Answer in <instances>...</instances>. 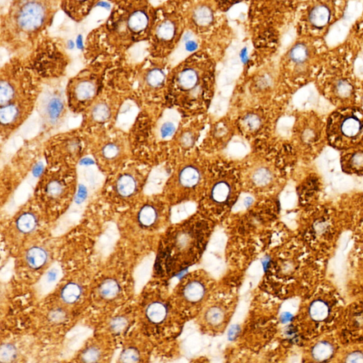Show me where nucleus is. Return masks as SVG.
<instances>
[{"label":"nucleus","mask_w":363,"mask_h":363,"mask_svg":"<svg viewBox=\"0 0 363 363\" xmlns=\"http://www.w3.org/2000/svg\"><path fill=\"white\" fill-rule=\"evenodd\" d=\"M140 359L139 351L133 348H129L123 351L120 356V361L122 362L133 363L139 362Z\"/></svg>","instance_id":"nucleus-43"},{"label":"nucleus","mask_w":363,"mask_h":363,"mask_svg":"<svg viewBox=\"0 0 363 363\" xmlns=\"http://www.w3.org/2000/svg\"><path fill=\"white\" fill-rule=\"evenodd\" d=\"M97 0H61V7L65 12L75 21L86 17Z\"/></svg>","instance_id":"nucleus-14"},{"label":"nucleus","mask_w":363,"mask_h":363,"mask_svg":"<svg viewBox=\"0 0 363 363\" xmlns=\"http://www.w3.org/2000/svg\"><path fill=\"white\" fill-rule=\"evenodd\" d=\"M137 188L135 179L129 175L121 177L117 182V190L123 197L131 196Z\"/></svg>","instance_id":"nucleus-32"},{"label":"nucleus","mask_w":363,"mask_h":363,"mask_svg":"<svg viewBox=\"0 0 363 363\" xmlns=\"http://www.w3.org/2000/svg\"><path fill=\"white\" fill-rule=\"evenodd\" d=\"M66 313L61 310L52 311L49 314V319L53 323H61L66 319Z\"/></svg>","instance_id":"nucleus-50"},{"label":"nucleus","mask_w":363,"mask_h":363,"mask_svg":"<svg viewBox=\"0 0 363 363\" xmlns=\"http://www.w3.org/2000/svg\"><path fill=\"white\" fill-rule=\"evenodd\" d=\"M193 20L197 27L206 29L213 23V10L206 5H199L194 9Z\"/></svg>","instance_id":"nucleus-20"},{"label":"nucleus","mask_w":363,"mask_h":363,"mask_svg":"<svg viewBox=\"0 0 363 363\" xmlns=\"http://www.w3.org/2000/svg\"><path fill=\"white\" fill-rule=\"evenodd\" d=\"M16 355L17 351L12 344L5 343L0 348V362H11L16 358Z\"/></svg>","instance_id":"nucleus-38"},{"label":"nucleus","mask_w":363,"mask_h":363,"mask_svg":"<svg viewBox=\"0 0 363 363\" xmlns=\"http://www.w3.org/2000/svg\"><path fill=\"white\" fill-rule=\"evenodd\" d=\"M92 334L93 329L87 326L77 325L70 329L65 338L63 357L68 359L73 356Z\"/></svg>","instance_id":"nucleus-10"},{"label":"nucleus","mask_w":363,"mask_h":363,"mask_svg":"<svg viewBox=\"0 0 363 363\" xmlns=\"http://www.w3.org/2000/svg\"><path fill=\"white\" fill-rule=\"evenodd\" d=\"M200 180V173L193 166L184 167L179 174V181L183 187H193Z\"/></svg>","instance_id":"nucleus-23"},{"label":"nucleus","mask_w":363,"mask_h":363,"mask_svg":"<svg viewBox=\"0 0 363 363\" xmlns=\"http://www.w3.org/2000/svg\"><path fill=\"white\" fill-rule=\"evenodd\" d=\"M103 154L106 158L111 159V158H115L118 155L119 148L116 145H107L103 149Z\"/></svg>","instance_id":"nucleus-51"},{"label":"nucleus","mask_w":363,"mask_h":363,"mask_svg":"<svg viewBox=\"0 0 363 363\" xmlns=\"http://www.w3.org/2000/svg\"><path fill=\"white\" fill-rule=\"evenodd\" d=\"M251 178L254 185L258 187H263L269 185L273 181V175L268 167H256L253 171Z\"/></svg>","instance_id":"nucleus-27"},{"label":"nucleus","mask_w":363,"mask_h":363,"mask_svg":"<svg viewBox=\"0 0 363 363\" xmlns=\"http://www.w3.org/2000/svg\"><path fill=\"white\" fill-rule=\"evenodd\" d=\"M63 277L62 265L59 262H53L35 284L34 289L37 297L42 299L51 293Z\"/></svg>","instance_id":"nucleus-11"},{"label":"nucleus","mask_w":363,"mask_h":363,"mask_svg":"<svg viewBox=\"0 0 363 363\" xmlns=\"http://www.w3.org/2000/svg\"><path fill=\"white\" fill-rule=\"evenodd\" d=\"M63 109V103L61 99L56 96H52L46 103L45 111L47 118L51 122H55L61 116Z\"/></svg>","instance_id":"nucleus-26"},{"label":"nucleus","mask_w":363,"mask_h":363,"mask_svg":"<svg viewBox=\"0 0 363 363\" xmlns=\"http://www.w3.org/2000/svg\"><path fill=\"white\" fill-rule=\"evenodd\" d=\"M362 345H350L349 349L346 351H340L337 357H341L342 362H363Z\"/></svg>","instance_id":"nucleus-30"},{"label":"nucleus","mask_w":363,"mask_h":363,"mask_svg":"<svg viewBox=\"0 0 363 363\" xmlns=\"http://www.w3.org/2000/svg\"><path fill=\"white\" fill-rule=\"evenodd\" d=\"M168 178L167 170L165 168L156 169L150 176L148 185V192L149 193H155L161 191L167 179Z\"/></svg>","instance_id":"nucleus-24"},{"label":"nucleus","mask_w":363,"mask_h":363,"mask_svg":"<svg viewBox=\"0 0 363 363\" xmlns=\"http://www.w3.org/2000/svg\"><path fill=\"white\" fill-rule=\"evenodd\" d=\"M337 329L342 345H363V299L344 309Z\"/></svg>","instance_id":"nucleus-7"},{"label":"nucleus","mask_w":363,"mask_h":363,"mask_svg":"<svg viewBox=\"0 0 363 363\" xmlns=\"http://www.w3.org/2000/svg\"><path fill=\"white\" fill-rule=\"evenodd\" d=\"M344 309L336 290L326 284L316 286L299 315L303 336L312 340L334 332L339 324Z\"/></svg>","instance_id":"nucleus-3"},{"label":"nucleus","mask_w":363,"mask_h":363,"mask_svg":"<svg viewBox=\"0 0 363 363\" xmlns=\"http://www.w3.org/2000/svg\"><path fill=\"white\" fill-rule=\"evenodd\" d=\"M120 238V232L114 222H108L104 226L103 232L99 236L96 243L97 253L102 260L107 259L116 247Z\"/></svg>","instance_id":"nucleus-12"},{"label":"nucleus","mask_w":363,"mask_h":363,"mask_svg":"<svg viewBox=\"0 0 363 363\" xmlns=\"http://www.w3.org/2000/svg\"><path fill=\"white\" fill-rule=\"evenodd\" d=\"M156 16L147 0H122L106 26L108 42L126 48L148 38Z\"/></svg>","instance_id":"nucleus-1"},{"label":"nucleus","mask_w":363,"mask_h":363,"mask_svg":"<svg viewBox=\"0 0 363 363\" xmlns=\"http://www.w3.org/2000/svg\"><path fill=\"white\" fill-rule=\"evenodd\" d=\"M152 256H146L137 265L134 269L133 278L134 292L136 295H139L142 291L143 288L148 282L151 275L152 269Z\"/></svg>","instance_id":"nucleus-15"},{"label":"nucleus","mask_w":363,"mask_h":363,"mask_svg":"<svg viewBox=\"0 0 363 363\" xmlns=\"http://www.w3.org/2000/svg\"><path fill=\"white\" fill-rule=\"evenodd\" d=\"M158 212L154 206L146 205L141 208L139 214V221L142 226L150 227L156 222Z\"/></svg>","instance_id":"nucleus-35"},{"label":"nucleus","mask_w":363,"mask_h":363,"mask_svg":"<svg viewBox=\"0 0 363 363\" xmlns=\"http://www.w3.org/2000/svg\"><path fill=\"white\" fill-rule=\"evenodd\" d=\"M14 273V260L9 258L0 271V280L3 282H7L12 279Z\"/></svg>","instance_id":"nucleus-41"},{"label":"nucleus","mask_w":363,"mask_h":363,"mask_svg":"<svg viewBox=\"0 0 363 363\" xmlns=\"http://www.w3.org/2000/svg\"><path fill=\"white\" fill-rule=\"evenodd\" d=\"M194 137L193 134L190 133H185L183 134L181 138L182 144L184 146L189 147L193 145Z\"/></svg>","instance_id":"nucleus-52"},{"label":"nucleus","mask_w":363,"mask_h":363,"mask_svg":"<svg viewBox=\"0 0 363 363\" xmlns=\"http://www.w3.org/2000/svg\"><path fill=\"white\" fill-rule=\"evenodd\" d=\"M74 91L78 100L81 101L88 100L92 98L95 93V85L89 80H83L78 83Z\"/></svg>","instance_id":"nucleus-31"},{"label":"nucleus","mask_w":363,"mask_h":363,"mask_svg":"<svg viewBox=\"0 0 363 363\" xmlns=\"http://www.w3.org/2000/svg\"><path fill=\"white\" fill-rule=\"evenodd\" d=\"M181 117L175 109H167L164 111L157 126V135L161 140H170L174 137L180 125Z\"/></svg>","instance_id":"nucleus-13"},{"label":"nucleus","mask_w":363,"mask_h":363,"mask_svg":"<svg viewBox=\"0 0 363 363\" xmlns=\"http://www.w3.org/2000/svg\"><path fill=\"white\" fill-rule=\"evenodd\" d=\"M61 0H13L3 27L7 42L32 40L51 22Z\"/></svg>","instance_id":"nucleus-2"},{"label":"nucleus","mask_w":363,"mask_h":363,"mask_svg":"<svg viewBox=\"0 0 363 363\" xmlns=\"http://www.w3.org/2000/svg\"><path fill=\"white\" fill-rule=\"evenodd\" d=\"M17 114V109L14 106H5L1 109V113H0L1 122L5 124H10L14 122Z\"/></svg>","instance_id":"nucleus-40"},{"label":"nucleus","mask_w":363,"mask_h":363,"mask_svg":"<svg viewBox=\"0 0 363 363\" xmlns=\"http://www.w3.org/2000/svg\"><path fill=\"white\" fill-rule=\"evenodd\" d=\"M165 79V74L159 68H154L148 71L146 76L147 83L152 87L161 86Z\"/></svg>","instance_id":"nucleus-37"},{"label":"nucleus","mask_w":363,"mask_h":363,"mask_svg":"<svg viewBox=\"0 0 363 363\" xmlns=\"http://www.w3.org/2000/svg\"><path fill=\"white\" fill-rule=\"evenodd\" d=\"M120 292L119 283L113 279H107L100 284L99 293L105 299H112L117 297Z\"/></svg>","instance_id":"nucleus-33"},{"label":"nucleus","mask_w":363,"mask_h":363,"mask_svg":"<svg viewBox=\"0 0 363 363\" xmlns=\"http://www.w3.org/2000/svg\"><path fill=\"white\" fill-rule=\"evenodd\" d=\"M147 319L155 324L162 323L168 315V308L165 303L156 301L150 303L146 311Z\"/></svg>","instance_id":"nucleus-18"},{"label":"nucleus","mask_w":363,"mask_h":363,"mask_svg":"<svg viewBox=\"0 0 363 363\" xmlns=\"http://www.w3.org/2000/svg\"><path fill=\"white\" fill-rule=\"evenodd\" d=\"M81 286L77 283H69L63 288L61 291V298L63 301L67 304H72L75 303L80 299L82 295Z\"/></svg>","instance_id":"nucleus-29"},{"label":"nucleus","mask_w":363,"mask_h":363,"mask_svg":"<svg viewBox=\"0 0 363 363\" xmlns=\"http://www.w3.org/2000/svg\"><path fill=\"white\" fill-rule=\"evenodd\" d=\"M309 52L306 46L303 44H297L292 48L290 53V59L296 64H302L308 59Z\"/></svg>","instance_id":"nucleus-36"},{"label":"nucleus","mask_w":363,"mask_h":363,"mask_svg":"<svg viewBox=\"0 0 363 363\" xmlns=\"http://www.w3.org/2000/svg\"><path fill=\"white\" fill-rule=\"evenodd\" d=\"M128 324V320L123 316H117L113 318L110 322V328L111 331L115 334L122 333L125 330Z\"/></svg>","instance_id":"nucleus-45"},{"label":"nucleus","mask_w":363,"mask_h":363,"mask_svg":"<svg viewBox=\"0 0 363 363\" xmlns=\"http://www.w3.org/2000/svg\"><path fill=\"white\" fill-rule=\"evenodd\" d=\"M250 145L243 138H233L225 148V154L231 159L239 160L245 157L250 152Z\"/></svg>","instance_id":"nucleus-16"},{"label":"nucleus","mask_w":363,"mask_h":363,"mask_svg":"<svg viewBox=\"0 0 363 363\" xmlns=\"http://www.w3.org/2000/svg\"><path fill=\"white\" fill-rule=\"evenodd\" d=\"M330 17V9L326 5H316L309 12V22L315 29L324 27L329 23Z\"/></svg>","instance_id":"nucleus-17"},{"label":"nucleus","mask_w":363,"mask_h":363,"mask_svg":"<svg viewBox=\"0 0 363 363\" xmlns=\"http://www.w3.org/2000/svg\"><path fill=\"white\" fill-rule=\"evenodd\" d=\"M200 79V74L197 69L187 67L179 72L178 83L179 86L185 90L193 89L197 86Z\"/></svg>","instance_id":"nucleus-19"},{"label":"nucleus","mask_w":363,"mask_h":363,"mask_svg":"<svg viewBox=\"0 0 363 363\" xmlns=\"http://www.w3.org/2000/svg\"><path fill=\"white\" fill-rule=\"evenodd\" d=\"M207 323L213 327H219L224 323L226 319V311L222 307L215 306L210 307L205 314Z\"/></svg>","instance_id":"nucleus-28"},{"label":"nucleus","mask_w":363,"mask_h":363,"mask_svg":"<svg viewBox=\"0 0 363 363\" xmlns=\"http://www.w3.org/2000/svg\"><path fill=\"white\" fill-rule=\"evenodd\" d=\"M100 357V351L97 348H89L84 352L82 355V360L85 362H98Z\"/></svg>","instance_id":"nucleus-46"},{"label":"nucleus","mask_w":363,"mask_h":363,"mask_svg":"<svg viewBox=\"0 0 363 363\" xmlns=\"http://www.w3.org/2000/svg\"><path fill=\"white\" fill-rule=\"evenodd\" d=\"M236 2L238 1V0H231V3H233V2Z\"/></svg>","instance_id":"nucleus-53"},{"label":"nucleus","mask_w":363,"mask_h":363,"mask_svg":"<svg viewBox=\"0 0 363 363\" xmlns=\"http://www.w3.org/2000/svg\"><path fill=\"white\" fill-rule=\"evenodd\" d=\"M211 282L204 273H195L184 277L177 291V299L187 312L200 308L207 297Z\"/></svg>","instance_id":"nucleus-6"},{"label":"nucleus","mask_w":363,"mask_h":363,"mask_svg":"<svg viewBox=\"0 0 363 363\" xmlns=\"http://www.w3.org/2000/svg\"><path fill=\"white\" fill-rule=\"evenodd\" d=\"M307 356L311 362H327L337 357L340 349L336 334L330 333L312 339Z\"/></svg>","instance_id":"nucleus-9"},{"label":"nucleus","mask_w":363,"mask_h":363,"mask_svg":"<svg viewBox=\"0 0 363 363\" xmlns=\"http://www.w3.org/2000/svg\"><path fill=\"white\" fill-rule=\"evenodd\" d=\"M37 225L36 218L31 213H25L20 216L16 221V227L24 234H29L36 228Z\"/></svg>","instance_id":"nucleus-34"},{"label":"nucleus","mask_w":363,"mask_h":363,"mask_svg":"<svg viewBox=\"0 0 363 363\" xmlns=\"http://www.w3.org/2000/svg\"><path fill=\"white\" fill-rule=\"evenodd\" d=\"M117 1L119 2V0H117Z\"/></svg>","instance_id":"nucleus-54"},{"label":"nucleus","mask_w":363,"mask_h":363,"mask_svg":"<svg viewBox=\"0 0 363 363\" xmlns=\"http://www.w3.org/2000/svg\"><path fill=\"white\" fill-rule=\"evenodd\" d=\"M48 260V253L40 247H33L27 251L26 260L28 265L33 269H39L44 265Z\"/></svg>","instance_id":"nucleus-22"},{"label":"nucleus","mask_w":363,"mask_h":363,"mask_svg":"<svg viewBox=\"0 0 363 363\" xmlns=\"http://www.w3.org/2000/svg\"><path fill=\"white\" fill-rule=\"evenodd\" d=\"M208 234L209 230L204 227H182L175 231L165 252L168 273L176 274L196 261Z\"/></svg>","instance_id":"nucleus-4"},{"label":"nucleus","mask_w":363,"mask_h":363,"mask_svg":"<svg viewBox=\"0 0 363 363\" xmlns=\"http://www.w3.org/2000/svg\"><path fill=\"white\" fill-rule=\"evenodd\" d=\"M329 143L336 148H355L363 141V111L355 108L340 109L329 119Z\"/></svg>","instance_id":"nucleus-5"},{"label":"nucleus","mask_w":363,"mask_h":363,"mask_svg":"<svg viewBox=\"0 0 363 363\" xmlns=\"http://www.w3.org/2000/svg\"><path fill=\"white\" fill-rule=\"evenodd\" d=\"M336 90L340 96L347 97L351 93L352 87L347 82L340 81L337 85Z\"/></svg>","instance_id":"nucleus-49"},{"label":"nucleus","mask_w":363,"mask_h":363,"mask_svg":"<svg viewBox=\"0 0 363 363\" xmlns=\"http://www.w3.org/2000/svg\"><path fill=\"white\" fill-rule=\"evenodd\" d=\"M342 162L343 168L348 172L363 173V150H353L344 156Z\"/></svg>","instance_id":"nucleus-21"},{"label":"nucleus","mask_w":363,"mask_h":363,"mask_svg":"<svg viewBox=\"0 0 363 363\" xmlns=\"http://www.w3.org/2000/svg\"><path fill=\"white\" fill-rule=\"evenodd\" d=\"M14 95V89L7 82H2L1 87H0V100L1 103L3 104L9 101Z\"/></svg>","instance_id":"nucleus-44"},{"label":"nucleus","mask_w":363,"mask_h":363,"mask_svg":"<svg viewBox=\"0 0 363 363\" xmlns=\"http://www.w3.org/2000/svg\"><path fill=\"white\" fill-rule=\"evenodd\" d=\"M231 195V187L228 182L219 181L212 187L211 192L212 200L217 204L226 202Z\"/></svg>","instance_id":"nucleus-25"},{"label":"nucleus","mask_w":363,"mask_h":363,"mask_svg":"<svg viewBox=\"0 0 363 363\" xmlns=\"http://www.w3.org/2000/svg\"><path fill=\"white\" fill-rule=\"evenodd\" d=\"M63 192V185L62 182L59 180H53L46 185V193L48 196L56 198L61 196Z\"/></svg>","instance_id":"nucleus-42"},{"label":"nucleus","mask_w":363,"mask_h":363,"mask_svg":"<svg viewBox=\"0 0 363 363\" xmlns=\"http://www.w3.org/2000/svg\"><path fill=\"white\" fill-rule=\"evenodd\" d=\"M243 128L249 131H255L258 130L261 125V120L258 115L255 113H250L247 114L246 117L242 121Z\"/></svg>","instance_id":"nucleus-39"},{"label":"nucleus","mask_w":363,"mask_h":363,"mask_svg":"<svg viewBox=\"0 0 363 363\" xmlns=\"http://www.w3.org/2000/svg\"><path fill=\"white\" fill-rule=\"evenodd\" d=\"M179 20L171 15H167L155 22L152 26L150 38L154 51H170L174 48L180 34Z\"/></svg>","instance_id":"nucleus-8"},{"label":"nucleus","mask_w":363,"mask_h":363,"mask_svg":"<svg viewBox=\"0 0 363 363\" xmlns=\"http://www.w3.org/2000/svg\"><path fill=\"white\" fill-rule=\"evenodd\" d=\"M253 197L252 195L249 194H243L238 199V202H236L235 208H247L250 206L253 202Z\"/></svg>","instance_id":"nucleus-48"},{"label":"nucleus","mask_w":363,"mask_h":363,"mask_svg":"<svg viewBox=\"0 0 363 363\" xmlns=\"http://www.w3.org/2000/svg\"><path fill=\"white\" fill-rule=\"evenodd\" d=\"M109 109L105 104H98L92 111L93 117L98 122H103L109 117Z\"/></svg>","instance_id":"nucleus-47"}]
</instances>
